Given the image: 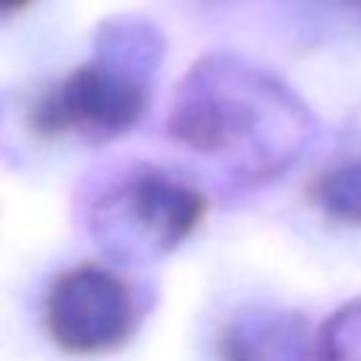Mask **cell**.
Returning <instances> with one entry per match:
<instances>
[{
	"instance_id": "ba28073f",
	"label": "cell",
	"mask_w": 361,
	"mask_h": 361,
	"mask_svg": "<svg viewBox=\"0 0 361 361\" xmlns=\"http://www.w3.org/2000/svg\"><path fill=\"white\" fill-rule=\"evenodd\" d=\"M34 0H0V17H8V14H17L23 8H28Z\"/></svg>"
},
{
	"instance_id": "7a4b0ae2",
	"label": "cell",
	"mask_w": 361,
	"mask_h": 361,
	"mask_svg": "<svg viewBox=\"0 0 361 361\" xmlns=\"http://www.w3.org/2000/svg\"><path fill=\"white\" fill-rule=\"evenodd\" d=\"M147 107L144 82L113 62H87L56 82L34 107L31 124L39 135H79L107 141L127 133Z\"/></svg>"
},
{
	"instance_id": "6da1fadb",
	"label": "cell",
	"mask_w": 361,
	"mask_h": 361,
	"mask_svg": "<svg viewBox=\"0 0 361 361\" xmlns=\"http://www.w3.org/2000/svg\"><path fill=\"white\" fill-rule=\"evenodd\" d=\"M302 104L271 76L251 71L231 56H209L189 71L166 118L169 135L206 155L248 149V138H265V118L299 116Z\"/></svg>"
},
{
	"instance_id": "9c48e42d",
	"label": "cell",
	"mask_w": 361,
	"mask_h": 361,
	"mask_svg": "<svg viewBox=\"0 0 361 361\" xmlns=\"http://www.w3.org/2000/svg\"><path fill=\"white\" fill-rule=\"evenodd\" d=\"M341 3H344L347 8H353L355 14H361V0H341Z\"/></svg>"
},
{
	"instance_id": "3957f363",
	"label": "cell",
	"mask_w": 361,
	"mask_h": 361,
	"mask_svg": "<svg viewBox=\"0 0 361 361\" xmlns=\"http://www.w3.org/2000/svg\"><path fill=\"white\" fill-rule=\"evenodd\" d=\"M135 327L130 288L102 265L62 271L45 296V330L71 355H102L118 350Z\"/></svg>"
},
{
	"instance_id": "8992f818",
	"label": "cell",
	"mask_w": 361,
	"mask_h": 361,
	"mask_svg": "<svg viewBox=\"0 0 361 361\" xmlns=\"http://www.w3.org/2000/svg\"><path fill=\"white\" fill-rule=\"evenodd\" d=\"M322 212L338 223H361V161L324 172L316 183Z\"/></svg>"
},
{
	"instance_id": "52a82bcc",
	"label": "cell",
	"mask_w": 361,
	"mask_h": 361,
	"mask_svg": "<svg viewBox=\"0 0 361 361\" xmlns=\"http://www.w3.org/2000/svg\"><path fill=\"white\" fill-rule=\"evenodd\" d=\"M316 361H361V302H347L324 322L316 341Z\"/></svg>"
},
{
	"instance_id": "277c9868",
	"label": "cell",
	"mask_w": 361,
	"mask_h": 361,
	"mask_svg": "<svg viewBox=\"0 0 361 361\" xmlns=\"http://www.w3.org/2000/svg\"><path fill=\"white\" fill-rule=\"evenodd\" d=\"M113 200L118 212L127 214L130 234L152 254H166L180 245L206 214V197L195 186L158 169L130 178Z\"/></svg>"
},
{
	"instance_id": "5b68a950",
	"label": "cell",
	"mask_w": 361,
	"mask_h": 361,
	"mask_svg": "<svg viewBox=\"0 0 361 361\" xmlns=\"http://www.w3.org/2000/svg\"><path fill=\"white\" fill-rule=\"evenodd\" d=\"M310 355L307 324L290 310H243L220 336L223 361H310Z\"/></svg>"
}]
</instances>
